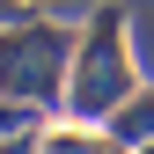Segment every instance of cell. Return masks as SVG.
Here are the masks:
<instances>
[{
	"mask_svg": "<svg viewBox=\"0 0 154 154\" xmlns=\"http://www.w3.org/2000/svg\"><path fill=\"white\" fill-rule=\"evenodd\" d=\"M132 95V51H125V22L118 15H103V22L88 29L81 44V66H73V88H66V110L81 125H103L110 110H118Z\"/></svg>",
	"mask_w": 154,
	"mask_h": 154,
	"instance_id": "cell-1",
	"label": "cell"
},
{
	"mask_svg": "<svg viewBox=\"0 0 154 154\" xmlns=\"http://www.w3.org/2000/svg\"><path fill=\"white\" fill-rule=\"evenodd\" d=\"M66 29H15L0 44V88L15 103H59V73H66Z\"/></svg>",
	"mask_w": 154,
	"mask_h": 154,
	"instance_id": "cell-2",
	"label": "cell"
},
{
	"mask_svg": "<svg viewBox=\"0 0 154 154\" xmlns=\"http://www.w3.org/2000/svg\"><path fill=\"white\" fill-rule=\"evenodd\" d=\"M103 132H110V140H154V95H140L132 110H110Z\"/></svg>",
	"mask_w": 154,
	"mask_h": 154,
	"instance_id": "cell-3",
	"label": "cell"
}]
</instances>
